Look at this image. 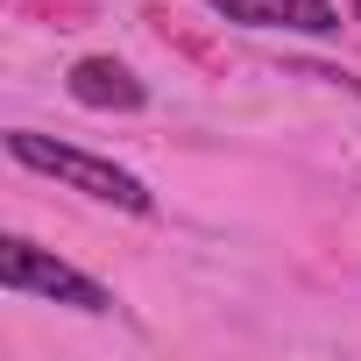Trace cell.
I'll return each instance as SVG.
<instances>
[{"mask_svg":"<svg viewBox=\"0 0 361 361\" xmlns=\"http://www.w3.org/2000/svg\"><path fill=\"white\" fill-rule=\"evenodd\" d=\"M206 8L241 22V29H305V36H333L340 29L333 0H206Z\"/></svg>","mask_w":361,"mask_h":361,"instance_id":"277c9868","label":"cell"},{"mask_svg":"<svg viewBox=\"0 0 361 361\" xmlns=\"http://www.w3.org/2000/svg\"><path fill=\"white\" fill-rule=\"evenodd\" d=\"M8 156H15L22 170H43V177H57V185H71V192L114 206V213H135V220L156 213V192L142 185V177L121 170V163H106V156H92V149H71V142L36 135V128H15V135H8Z\"/></svg>","mask_w":361,"mask_h":361,"instance_id":"6da1fadb","label":"cell"},{"mask_svg":"<svg viewBox=\"0 0 361 361\" xmlns=\"http://www.w3.org/2000/svg\"><path fill=\"white\" fill-rule=\"evenodd\" d=\"M64 85H71V99L92 106V114H142V106H149V85H142L121 57H78V64L64 71Z\"/></svg>","mask_w":361,"mask_h":361,"instance_id":"3957f363","label":"cell"},{"mask_svg":"<svg viewBox=\"0 0 361 361\" xmlns=\"http://www.w3.org/2000/svg\"><path fill=\"white\" fill-rule=\"evenodd\" d=\"M0 290H15V298H50V305H71V312H92V319L114 312V290H106L99 276L57 262L50 248H36V241H22V234L0 241Z\"/></svg>","mask_w":361,"mask_h":361,"instance_id":"7a4b0ae2","label":"cell"},{"mask_svg":"<svg viewBox=\"0 0 361 361\" xmlns=\"http://www.w3.org/2000/svg\"><path fill=\"white\" fill-rule=\"evenodd\" d=\"M354 22H361V0H354Z\"/></svg>","mask_w":361,"mask_h":361,"instance_id":"5b68a950","label":"cell"}]
</instances>
